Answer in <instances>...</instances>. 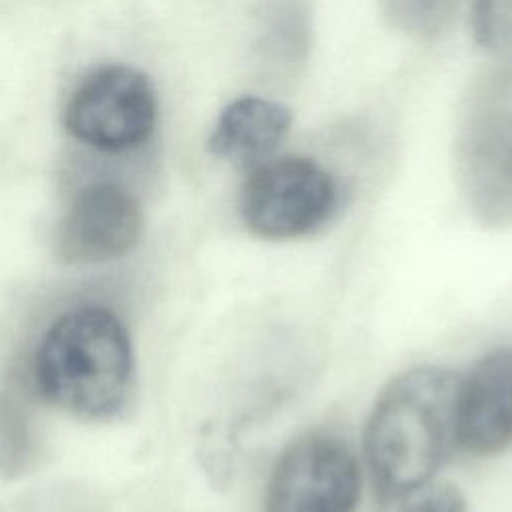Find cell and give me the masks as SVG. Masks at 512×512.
Returning <instances> with one entry per match:
<instances>
[{"mask_svg":"<svg viewBox=\"0 0 512 512\" xmlns=\"http://www.w3.org/2000/svg\"><path fill=\"white\" fill-rule=\"evenodd\" d=\"M136 374L126 314L96 294H76L50 308L24 350V378L34 398L82 422L120 416L136 390Z\"/></svg>","mask_w":512,"mask_h":512,"instance_id":"1","label":"cell"},{"mask_svg":"<svg viewBox=\"0 0 512 512\" xmlns=\"http://www.w3.org/2000/svg\"><path fill=\"white\" fill-rule=\"evenodd\" d=\"M158 118V100L144 72L106 64L88 72L70 92L62 122L72 138L100 152L144 144Z\"/></svg>","mask_w":512,"mask_h":512,"instance_id":"4","label":"cell"},{"mask_svg":"<svg viewBox=\"0 0 512 512\" xmlns=\"http://www.w3.org/2000/svg\"><path fill=\"white\" fill-rule=\"evenodd\" d=\"M360 466L350 446L328 432H308L292 440L276 458L264 512H356Z\"/></svg>","mask_w":512,"mask_h":512,"instance_id":"5","label":"cell"},{"mask_svg":"<svg viewBox=\"0 0 512 512\" xmlns=\"http://www.w3.org/2000/svg\"><path fill=\"white\" fill-rule=\"evenodd\" d=\"M400 512H468L462 492L448 482L424 484L402 496Z\"/></svg>","mask_w":512,"mask_h":512,"instance_id":"10","label":"cell"},{"mask_svg":"<svg viewBox=\"0 0 512 512\" xmlns=\"http://www.w3.org/2000/svg\"><path fill=\"white\" fill-rule=\"evenodd\" d=\"M290 126L292 112L284 104L240 96L222 108L206 146L212 156L250 170L276 154Z\"/></svg>","mask_w":512,"mask_h":512,"instance_id":"8","label":"cell"},{"mask_svg":"<svg viewBox=\"0 0 512 512\" xmlns=\"http://www.w3.org/2000/svg\"><path fill=\"white\" fill-rule=\"evenodd\" d=\"M144 214L118 182L84 184L68 202L54 232V256L66 266H98L128 256L140 242Z\"/></svg>","mask_w":512,"mask_h":512,"instance_id":"6","label":"cell"},{"mask_svg":"<svg viewBox=\"0 0 512 512\" xmlns=\"http://www.w3.org/2000/svg\"><path fill=\"white\" fill-rule=\"evenodd\" d=\"M32 450L28 420L14 402L0 396V472L16 474L24 468Z\"/></svg>","mask_w":512,"mask_h":512,"instance_id":"9","label":"cell"},{"mask_svg":"<svg viewBox=\"0 0 512 512\" xmlns=\"http://www.w3.org/2000/svg\"><path fill=\"white\" fill-rule=\"evenodd\" d=\"M460 378L442 366H416L392 378L374 400L364 456L378 494L396 500L428 484L456 444Z\"/></svg>","mask_w":512,"mask_h":512,"instance_id":"2","label":"cell"},{"mask_svg":"<svg viewBox=\"0 0 512 512\" xmlns=\"http://www.w3.org/2000/svg\"><path fill=\"white\" fill-rule=\"evenodd\" d=\"M338 206L332 174L306 156H272L250 168L238 194L244 226L266 240H290L320 228Z\"/></svg>","mask_w":512,"mask_h":512,"instance_id":"3","label":"cell"},{"mask_svg":"<svg viewBox=\"0 0 512 512\" xmlns=\"http://www.w3.org/2000/svg\"><path fill=\"white\" fill-rule=\"evenodd\" d=\"M456 444L474 456L512 446V346L488 350L460 378Z\"/></svg>","mask_w":512,"mask_h":512,"instance_id":"7","label":"cell"}]
</instances>
